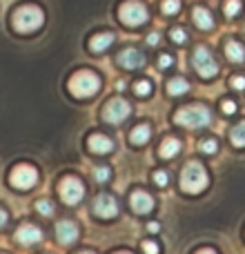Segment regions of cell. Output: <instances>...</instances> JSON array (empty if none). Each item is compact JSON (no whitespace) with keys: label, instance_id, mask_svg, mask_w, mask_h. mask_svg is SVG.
Here are the masks:
<instances>
[{"label":"cell","instance_id":"27","mask_svg":"<svg viewBox=\"0 0 245 254\" xmlns=\"http://www.w3.org/2000/svg\"><path fill=\"white\" fill-rule=\"evenodd\" d=\"M94 179H96L98 183H107V181L112 179L110 167H96V170H94Z\"/></svg>","mask_w":245,"mask_h":254},{"label":"cell","instance_id":"3","mask_svg":"<svg viewBox=\"0 0 245 254\" xmlns=\"http://www.w3.org/2000/svg\"><path fill=\"white\" fill-rule=\"evenodd\" d=\"M98 87H101V78H98L94 71H76L74 76L69 78V89L74 96L78 98H87V96H94V94L98 92Z\"/></svg>","mask_w":245,"mask_h":254},{"label":"cell","instance_id":"10","mask_svg":"<svg viewBox=\"0 0 245 254\" xmlns=\"http://www.w3.org/2000/svg\"><path fill=\"white\" fill-rule=\"evenodd\" d=\"M94 214L101 219H114L119 214V203L112 194H98L94 201Z\"/></svg>","mask_w":245,"mask_h":254},{"label":"cell","instance_id":"22","mask_svg":"<svg viewBox=\"0 0 245 254\" xmlns=\"http://www.w3.org/2000/svg\"><path fill=\"white\" fill-rule=\"evenodd\" d=\"M230 138H232V143L237 145V147H245V121L232 127V131H230Z\"/></svg>","mask_w":245,"mask_h":254},{"label":"cell","instance_id":"30","mask_svg":"<svg viewBox=\"0 0 245 254\" xmlns=\"http://www.w3.org/2000/svg\"><path fill=\"white\" fill-rule=\"evenodd\" d=\"M167 181H170V176H167L163 170H158L156 174H154V183H156L158 188H165V185H167Z\"/></svg>","mask_w":245,"mask_h":254},{"label":"cell","instance_id":"12","mask_svg":"<svg viewBox=\"0 0 245 254\" xmlns=\"http://www.w3.org/2000/svg\"><path fill=\"white\" fill-rule=\"evenodd\" d=\"M56 234H58V241L65 243V246L76 243V239H78V225L74 221H58Z\"/></svg>","mask_w":245,"mask_h":254},{"label":"cell","instance_id":"40","mask_svg":"<svg viewBox=\"0 0 245 254\" xmlns=\"http://www.w3.org/2000/svg\"><path fill=\"white\" fill-rule=\"evenodd\" d=\"M116 254H129V252H116Z\"/></svg>","mask_w":245,"mask_h":254},{"label":"cell","instance_id":"6","mask_svg":"<svg viewBox=\"0 0 245 254\" xmlns=\"http://www.w3.org/2000/svg\"><path fill=\"white\" fill-rule=\"evenodd\" d=\"M192 63H194V69H196L203 78H212V76L219 74V65H216L214 56H212L210 49L203 47V45H201V47H196Z\"/></svg>","mask_w":245,"mask_h":254},{"label":"cell","instance_id":"2","mask_svg":"<svg viewBox=\"0 0 245 254\" xmlns=\"http://www.w3.org/2000/svg\"><path fill=\"white\" fill-rule=\"evenodd\" d=\"M43 22H45V13L36 4H25V7H20L13 13V27L20 34H29V31L40 29Z\"/></svg>","mask_w":245,"mask_h":254},{"label":"cell","instance_id":"13","mask_svg":"<svg viewBox=\"0 0 245 254\" xmlns=\"http://www.w3.org/2000/svg\"><path fill=\"white\" fill-rule=\"evenodd\" d=\"M131 210H134L136 214H147V212L154 210V198L149 196L147 192L138 190V192L131 194Z\"/></svg>","mask_w":245,"mask_h":254},{"label":"cell","instance_id":"25","mask_svg":"<svg viewBox=\"0 0 245 254\" xmlns=\"http://www.w3.org/2000/svg\"><path fill=\"white\" fill-rule=\"evenodd\" d=\"M36 210L43 216H49V214H54V203H49L47 198H40V201L36 203Z\"/></svg>","mask_w":245,"mask_h":254},{"label":"cell","instance_id":"8","mask_svg":"<svg viewBox=\"0 0 245 254\" xmlns=\"http://www.w3.org/2000/svg\"><path fill=\"white\" fill-rule=\"evenodd\" d=\"M129 114H131V105L127 101H122V98H114V101H110L107 103V107L103 110V119H105L107 123H112V125L122 123Z\"/></svg>","mask_w":245,"mask_h":254},{"label":"cell","instance_id":"38","mask_svg":"<svg viewBox=\"0 0 245 254\" xmlns=\"http://www.w3.org/2000/svg\"><path fill=\"white\" fill-rule=\"evenodd\" d=\"M196 254H216V252L214 250H207V248H205V250H198Z\"/></svg>","mask_w":245,"mask_h":254},{"label":"cell","instance_id":"15","mask_svg":"<svg viewBox=\"0 0 245 254\" xmlns=\"http://www.w3.org/2000/svg\"><path fill=\"white\" fill-rule=\"evenodd\" d=\"M89 149H92L94 154H110L112 149H114V143H112V138H107V136H103V134H94L92 138H89Z\"/></svg>","mask_w":245,"mask_h":254},{"label":"cell","instance_id":"39","mask_svg":"<svg viewBox=\"0 0 245 254\" xmlns=\"http://www.w3.org/2000/svg\"><path fill=\"white\" fill-rule=\"evenodd\" d=\"M80 254H94V252H80Z\"/></svg>","mask_w":245,"mask_h":254},{"label":"cell","instance_id":"34","mask_svg":"<svg viewBox=\"0 0 245 254\" xmlns=\"http://www.w3.org/2000/svg\"><path fill=\"white\" fill-rule=\"evenodd\" d=\"M158 65H161L163 69H167V67L172 65V56H167V54H163V56H161V61H158Z\"/></svg>","mask_w":245,"mask_h":254},{"label":"cell","instance_id":"17","mask_svg":"<svg viewBox=\"0 0 245 254\" xmlns=\"http://www.w3.org/2000/svg\"><path fill=\"white\" fill-rule=\"evenodd\" d=\"M225 56L232 63H243L245 61V49L239 40H228L225 43Z\"/></svg>","mask_w":245,"mask_h":254},{"label":"cell","instance_id":"37","mask_svg":"<svg viewBox=\"0 0 245 254\" xmlns=\"http://www.w3.org/2000/svg\"><path fill=\"white\" fill-rule=\"evenodd\" d=\"M4 225H7V212L0 207V228H4Z\"/></svg>","mask_w":245,"mask_h":254},{"label":"cell","instance_id":"28","mask_svg":"<svg viewBox=\"0 0 245 254\" xmlns=\"http://www.w3.org/2000/svg\"><path fill=\"white\" fill-rule=\"evenodd\" d=\"M216 149H219V143H216L214 138H205V140L201 143V152H203V154H214Z\"/></svg>","mask_w":245,"mask_h":254},{"label":"cell","instance_id":"35","mask_svg":"<svg viewBox=\"0 0 245 254\" xmlns=\"http://www.w3.org/2000/svg\"><path fill=\"white\" fill-rule=\"evenodd\" d=\"M158 43H161V36H158V34H149V36H147V45H152V47H156Z\"/></svg>","mask_w":245,"mask_h":254},{"label":"cell","instance_id":"5","mask_svg":"<svg viewBox=\"0 0 245 254\" xmlns=\"http://www.w3.org/2000/svg\"><path fill=\"white\" fill-rule=\"evenodd\" d=\"M119 16L127 27H138V25H145V22H147L149 13H147V7H145L143 2H138V0H127V2L121 7Z\"/></svg>","mask_w":245,"mask_h":254},{"label":"cell","instance_id":"36","mask_svg":"<svg viewBox=\"0 0 245 254\" xmlns=\"http://www.w3.org/2000/svg\"><path fill=\"white\" fill-rule=\"evenodd\" d=\"M147 230L149 232H158V230H161V223H158V221H152V223L147 225Z\"/></svg>","mask_w":245,"mask_h":254},{"label":"cell","instance_id":"32","mask_svg":"<svg viewBox=\"0 0 245 254\" xmlns=\"http://www.w3.org/2000/svg\"><path fill=\"white\" fill-rule=\"evenodd\" d=\"M221 110H223L225 114H234V112H237V103H234V101H223Z\"/></svg>","mask_w":245,"mask_h":254},{"label":"cell","instance_id":"14","mask_svg":"<svg viewBox=\"0 0 245 254\" xmlns=\"http://www.w3.org/2000/svg\"><path fill=\"white\" fill-rule=\"evenodd\" d=\"M16 239L22 246H34V243H38L40 239H43V232H40V228H36V225L25 223V225H20V230L16 232Z\"/></svg>","mask_w":245,"mask_h":254},{"label":"cell","instance_id":"21","mask_svg":"<svg viewBox=\"0 0 245 254\" xmlns=\"http://www.w3.org/2000/svg\"><path fill=\"white\" fill-rule=\"evenodd\" d=\"M189 89V83L185 78H172L170 83H167V94L170 96H181V94H185Z\"/></svg>","mask_w":245,"mask_h":254},{"label":"cell","instance_id":"24","mask_svg":"<svg viewBox=\"0 0 245 254\" xmlns=\"http://www.w3.org/2000/svg\"><path fill=\"white\" fill-rule=\"evenodd\" d=\"M161 9H163V13H167V16H172V13H179L181 0H163Z\"/></svg>","mask_w":245,"mask_h":254},{"label":"cell","instance_id":"19","mask_svg":"<svg viewBox=\"0 0 245 254\" xmlns=\"http://www.w3.org/2000/svg\"><path fill=\"white\" fill-rule=\"evenodd\" d=\"M149 136H152V127L149 125H136L134 129H131V134H129V140L134 145H145L149 140Z\"/></svg>","mask_w":245,"mask_h":254},{"label":"cell","instance_id":"4","mask_svg":"<svg viewBox=\"0 0 245 254\" xmlns=\"http://www.w3.org/2000/svg\"><path fill=\"white\" fill-rule=\"evenodd\" d=\"M174 121L183 127H194V129H196V127H205L210 123L212 114L205 105H187V107L176 112Z\"/></svg>","mask_w":245,"mask_h":254},{"label":"cell","instance_id":"20","mask_svg":"<svg viewBox=\"0 0 245 254\" xmlns=\"http://www.w3.org/2000/svg\"><path fill=\"white\" fill-rule=\"evenodd\" d=\"M179 152H181V140H176V138H165L161 145V149H158V154H161L163 158H172Z\"/></svg>","mask_w":245,"mask_h":254},{"label":"cell","instance_id":"16","mask_svg":"<svg viewBox=\"0 0 245 254\" xmlns=\"http://www.w3.org/2000/svg\"><path fill=\"white\" fill-rule=\"evenodd\" d=\"M192 18H194V22H196L201 29H212V27H214V18H212V13L207 11L205 7H194Z\"/></svg>","mask_w":245,"mask_h":254},{"label":"cell","instance_id":"9","mask_svg":"<svg viewBox=\"0 0 245 254\" xmlns=\"http://www.w3.org/2000/svg\"><path fill=\"white\" fill-rule=\"evenodd\" d=\"M9 181H11V185L18 190H29L31 185L38 181V172L31 165H18V167H13Z\"/></svg>","mask_w":245,"mask_h":254},{"label":"cell","instance_id":"31","mask_svg":"<svg viewBox=\"0 0 245 254\" xmlns=\"http://www.w3.org/2000/svg\"><path fill=\"white\" fill-rule=\"evenodd\" d=\"M230 85H232L234 89H239V92H241V89H245V78H243V76H234V78L230 80Z\"/></svg>","mask_w":245,"mask_h":254},{"label":"cell","instance_id":"33","mask_svg":"<svg viewBox=\"0 0 245 254\" xmlns=\"http://www.w3.org/2000/svg\"><path fill=\"white\" fill-rule=\"evenodd\" d=\"M143 250H145V254H158V246L156 243H152V241H145Z\"/></svg>","mask_w":245,"mask_h":254},{"label":"cell","instance_id":"7","mask_svg":"<svg viewBox=\"0 0 245 254\" xmlns=\"http://www.w3.org/2000/svg\"><path fill=\"white\" fill-rule=\"evenodd\" d=\"M58 192H61V198L67 203V205H76V203L83 198L85 188H83V183H80L78 179H74V176H67V179L61 181V188H58Z\"/></svg>","mask_w":245,"mask_h":254},{"label":"cell","instance_id":"18","mask_svg":"<svg viewBox=\"0 0 245 254\" xmlns=\"http://www.w3.org/2000/svg\"><path fill=\"white\" fill-rule=\"evenodd\" d=\"M112 43H114V34H112V31H105V34L94 36V38L89 40V47H92L94 52H105Z\"/></svg>","mask_w":245,"mask_h":254},{"label":"cell","instance_id":"11","mask_svg":"<svg viewBox=\"0 0 245 254\" xmlns=\"http://www.w3.org/2000/svg\"><path fill=\"white\" fill-rule=\"evenodd\" d=\"M116 61H119V65L125 67V69H138V67L145 65V56L134 47L122 49L119 56H116Z\"/></svg>","mask_w":245,"mask_h":254},{"label":"cell","instance_id":"23","mask_svg":"<svg viewBox=\"0 0 245 254\" xmlns=\"http://www.w3.org/2000/svg\"><path fill=\"white\" fill-rule=\"evenodd\" d=\"M223 11H225V16L228 18L239 16V11H241V0H225Z\"/></svg>","mask_w":245,"mask_h":254},{"label":"cell","instance_id":"29","mask_svg":"<svg viewBox=\"0 0 245 254\" xmlns=\"http://www.w3.org/2000/svg\"><path fill=\"white\" fill-rule=\"evenodd\" d=\"M170 36H172V40H174L176 45H183L185 40H187V34H185V31L181 29V27H174V29L170 31Z\"/></svg>","mask_w":245,"mask_h":254},{"label":"cell","instance_id":"26","mask_svg":"<svg viewBox=\"0 0 245 254\" xmlns=\"http://www.w3.org/2000/svg\"><path fill=\"white\" fill-rule=\"evenodd\" d=\"M134 92L138 94V96H149V92H152V85H149V80H136Z\"/></svg>","mask_w":245,"mask_h":254},{"label":"cell","instance_id":"1","mask_svg":"<svg viewBox=\"0 0 245 254\" xmlns=\"http://www.w3.org/2000/svg\"><path fill=\"white\" fill-rule=\"evenodd\" d=\"M181 188L187 194H201L207 188V172L198 161H189L181 174Z\"/></svg>","mask_w":245,"mask_h":254}]
</instances>
